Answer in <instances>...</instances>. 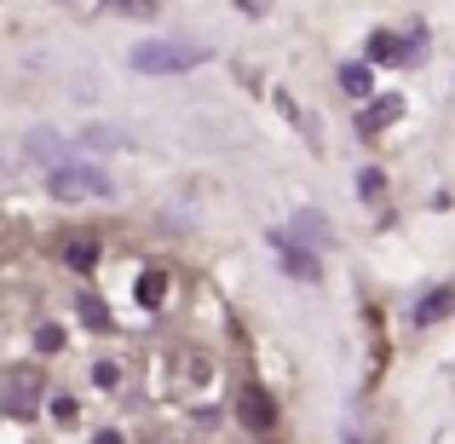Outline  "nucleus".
Segmentation results:
<instances>
[{
    "instance_id": "nucleus-8",
    "label": "nucleus",
    "mask_w": 455,
    "mask_h": 444,
    "mask_svg": "<svg viewBox=\"0 0 455 444\" xmlns=\"http://www.w3.org/2000/svg\"><path fill=\"white\" fill-rule=\"evenodd\" d=\"M398 52H403V46H398V35H387V29H375V35H369V58H375V64H398Z\"/></svg>"
},
{
    "instance_id": "nucleus-12",
    "label": "nucleus",
    "mask_w": 455,
    "mask_h": 444,
    "mask_svg": "<svg viewBox=\"0 0 455 444\" xmlns=\"http://www.w3.org/2000/svg\"><path fill=\"white\" fill-rule=\"evenodd\" d=\"M81 145H92V150H116V145H127V139L116 133V127H87V133H81Z\"/></svg>"
},
{
    "instance_id": "nucleus-19",
    "label": "nucleus",
    "mask_w": 455,
    "mask_h": 444,
    "mask_svg": "<svg viewBox=\"0 0 455 444\" xmlns=\"http://www.w3.org/2000/svg\"><path fill=\"white\" fill-rule=\"evenodd\" d=\"M346 444H363V439H357V433H346Z\"/></svg>"
},
{
    "instance_id": "nucleus-17",
    "label": "nucleus",
    "mask_w": 455,
    "mask_h": 444,
    "mask_svg": "<svg viewBox=\"0 0 455 444\" xmlns=\"http://www.w3.org/2000/svg\"><path fill=\"white\" fill-rule=\"evenodd\" d=\"M380 185H387V179H380L375 167H363V174H357V197H363V202H375V197H380Z\"/></svg>"
},
{
    "instance_id": "nucleus-16",
    "label": "nucleus",
    "mask_w": 455,
    "mask_h": 444,
    "mask_svg": "<svg viewBox=\"0 0 455 444\" xmlns=\"http://www.w3.org/2000/svg\"><path fill=\"white\" fill-rule=\"evenodd\" d=\"M64 260H69L76 271H87L92 260H99V248H92V243H69V248H64Z\"/></svg>"
},
{
    "instance_id": "nucleus-3",
    "label": "nucleus",
    "mask_w": 455,
    "mask_h": 444,
    "mask_svg": "<svg viewBox=\"0 0 455 444\" xmlns=\"http://www.w3.org/2000/svg\"><path fill=\"white\" fill-rule=\"evenodd\" d=\"M271 248H277V260H283V271H289V278H300V283H317V278H323L317 254H311V248H300L289 231H271Z\"/></svg>"
},
{
    "instance_id": "nucleus-13",
    "label": "nucleus",
    "mask_w": 455,
    "mask_h": 444,
    "mask_svg": "<svg viewBox=\"0 0 455 444\" xmlns=\"http://www.w3.org/2000/svg\"><path fill=\"white\" fill-rule=\"evenodd\" d=\"M104 12H122V18H156V0H104Z\"/></svg>"
},
{
    "instance_id": "nucleus-18",
    "label": "nucleus",
    "mask_w": 455,
    "mask_h": 444,
    "mask_svg": "<svg viewBox=\"0 0 455 444\" xmlns=\"http://www.w3.org/2000/svg\"><path fill=\"white\" fill-rule=\"evenodd\" d=\"M92 444H122V433H110V427H104V433H99V439H92Z\"/></svg>"
},
{
    "instance_id": "nucleus-6",
    "label": "nucleus",
    "mask_w": 455,
    "mask_h": 444,
    "mask_svg": "<svg viewBox=\"0 0 455 444\" xmlns=\"http://www.w3.org/2000/svg\"><path fill=\"white\" fill-rule=\"evenodd\" d=\"M236 416H243L248 427H271V422H277V404H271V392L243 387V392H236Z\"/></svg>"
},
{
    "instance_id": "nucleus-15",
    "label": "nucleus",
    "mask_w": 455,
    "mask_h": 444,
    "mask_svg": "<svg viewBox=\"0 0 455 444\" xmlns=\"http://www.w3.org/2000/svg\"><path fill=\"white\" fill-rule=\"evenodd\" d=\"M81 318H87L92 329H110V306H104V300H92V295H81Z\"/></svg>"
},
{
    "instance_id": "nucleus-9",
    "label": "nucleus",
    "mask_w": 455,
    "mask_h": 444,
    "mask_svg": "<svg viewBox=\"0 0 455 444\" xmlns=\"http://www.w3.org/2000/svg\"><path fill=\"white\" fill-rule=\"evenodd\" d=\"M398 110H403V104H398V99H380V104H375V110H363V122H357V127H363V133H375V127H387V122H398Z\"/></svg>"
},
{
    "instance_id": "nucleus-14",
    "label": "nucleus",
    "mask_w": 455,
    "mask_h": 444,
    "mask_svg": "<svg viewBox=\"0 0 455 444\" xmlns=\"http://www.w3.org/2000/svg\"><path fill=\"white\" fill-rule=\"evenodd\" d=\"M162 295H167L162 271H145V278H139V300H145V306H162Z\"/></svg>"
},
{
    "instance_id": "nucleus-7",
    "label": "nucleus",
    "mask_w": 455,
    "mask_h": 444,
    "mask_svg": "<svg viewBox=\"0 0 455 444\" xmlns=\"http://www.w3.org/2000/svg\"><path fill=\"white\" fill-rule=\"evenodd\" d=\"M450 306H455V289H433V295L421 300V306H415V323H438Z\"/></svg>"
},
{
    "instance_id": "nucleus-4",
    "label": "nucleus",
    "mask_w": 455,
    "mask_h": 444,
    "mask_svg": "<svg viewBox=\"0 0 455 444\" xmlns=\"http://www.w3.org/2000/svg\"><path fill=\"white\" fill-rule=\"evenodd\" d=\"M29 162H41L46 174H52V167H64L69 162V139L52 133V127H35V133H29Z\"/></svg>"
},
{
    "instance_id": "nucleus-11",
    "label": "nucleus",
    "mask_w": 455,
    "mask_h": 444,
    "mask_svg": "<svg viewBox=\"0 0 455 444\" xmlns=\"http://www.w3.org/2000/svg\"><path fill=\"white\" fill-rule=\"evenodd\" d=\"M340 87L352 93V99H369V87H375V81H369L363 64H346V69H340Z\"/></svg>"
},
{
    "instance_id": "nucleus-10",
    "label": "nucleus",
    "mask_w": 455,
    "mask_h": 444,
    "mask_svg": "<svg viewBox=\"0 0 455 444\" xmlns=\"http://www.w3.org/2000/svg\"><path fill=\"white\" fill-rule=\"evenodd\" d=\"M294 231H300V237H311V243H329V220H323V214H294Z\"/></svg>"
},
{
    "instance_id": "nucleus-1",
    "label": "nucleus",
    "mask_w": 455,
    "mask_h": 444,
    "mask_svg": "<svg viewBox=\"0 0 455 444\" xmlns=\"http://www.w3.org/2000/svg\"><path fill=\"white\" fill-rule=\"evenodd\" d=\"M127 64L139 76H185V69L208 64V46H185V41H145L127 52Z\"/></svg>"
},
{
    "instance_id": "nucleus-5",
    "label": "nucleus",
    "mask_w": 455,
    "mask_h": 444,
    "mask_svg": "<svg viewBox=\"0 0 455 444\" xmlns=\"http://www.w3.org/2000/svg\"><path fill=\"white\" fill-rule=\"evenodd\" d=\"M35 399H41V375H35V369H18V375H12V387H6V416H35Z\"/></svg>"
},
{
    "instance_id": "nucleus-2",
    "label": "nucleus",
    "mask_w": 455,
    "mask_h": 444,
    "mask_svg": "<svg viewBox=\"0 0 455 444\" xmlns=\"http://www.w3.org/2000/svg\"><path fill=\"white\" fill-rule=\"evenodd\" d=\"M46 190H52L58 202H81V197H110V174L104 167H92V162H64V167H52L46 174Z\"/></svg>"
}]
</instances>
